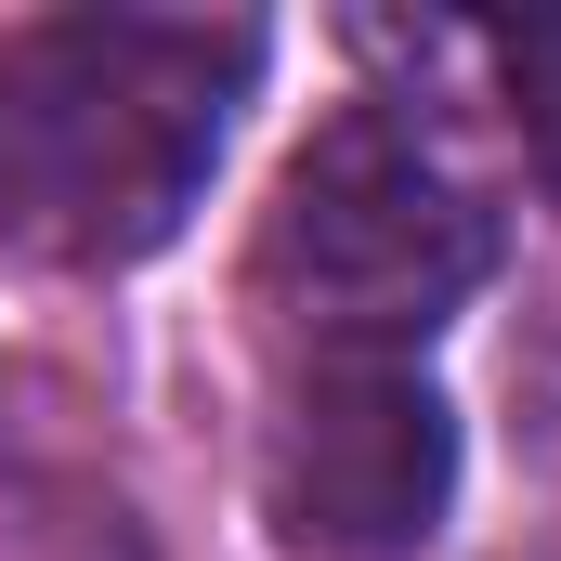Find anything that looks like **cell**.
<instances>
[{
    "label": "cell",
    "instance_id": "4",
    "mask_svg": "<svg viewBox=\"0 0 561 561\" xmlns=\"http://www.w3.org/2000/svg\"><path fill=\"white\" fill-rule=\"evenodd\" d=\"M0 561H157V536L118 483L26 470V483H0Z\"/></svg>",
    "mask_w": 561,
    "mask_h": 561
},
{
    "label": "cell",
    "instance_id": "6",
    "mask_svg": "<svg viewBox=\"0 0 561 561\" xmlns=\"http://www.w3.org/2000/svg\"><path fill=\"white\" fill-rule=\"evenodd\" d=\"M510 92H523L536 170H549V196H561V26H523V39H510Z\"/></svg>",
    "mask_w": 561,
    "mask_h": 561
},
{
    "label": "cell",
    "instance_id": "3",
    "mask_svg": "<svg viewBox=\"0 0 561 561\" xmlns=\"http://www.w3.org/2000/svg\"><path fill=\"white\" fill-rule=\"evenodd\" d=\"M457 510V419L419 353H300L262 419V523L300 561H419Z\"/></svg>",
    "mask_w": 561,
    "mask_h": 561
},
{
    "label": "cell",
    "instance_id": "1",
    "mask_svg": "<svg viewBox=\"0 0 561 561\" xmlns=\"http://www.w3.org/2000/svg\"><path fill=\"white\" fill-rule=\"evenodd\" d=\"M262 26L236 13H26L0 26V249L131 275L209 196Z\"/></svg>",
    "mask_w": 561,
    "mask_h": 561
},
{
    "label": "cell",
    "instance_id": "2",
    "mask_svg": "<svg viewBox=\"0 0 561 561\" xmlns=\"http://www.w3.org/2000/svg\"><path fill=\"white\" fill-rule=\"evenodd\" d=\"M496 275V209L419 105H340L262 209V300L300 353H419Z\"/></svg>",
    "mask_w": 561,
    "mask_h": 561
},
{
    "label": "cell",
    "instance_id": "5",
    "mask_svg": "<svg viewBox=\"0 0 561 561\" xmlns=\"http://www.w3.org/2000/svg\"><path fill=\"white\" fill-rule=\"evenodd\" d=\"M510 405H523V444L561 470V300L523 327V340H510Z\"/></svg>",
    "mask_w": 561,
    "mask_h": 561
}]
</instances>
